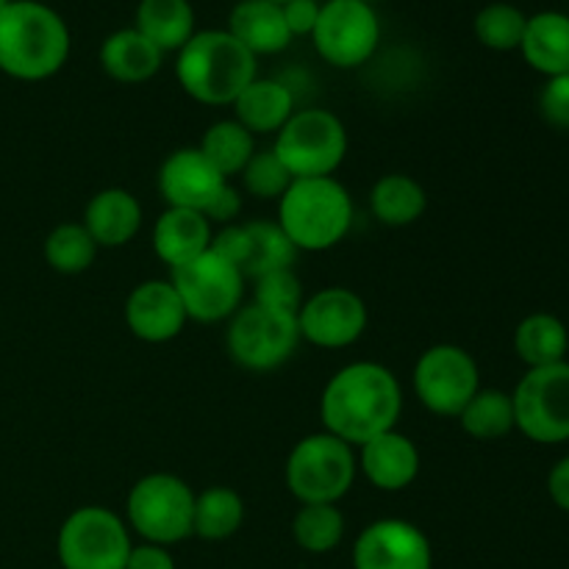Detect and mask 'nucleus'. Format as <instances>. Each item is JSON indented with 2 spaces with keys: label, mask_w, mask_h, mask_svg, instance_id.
I'll return each instance as SVG.
<instances>
[{
  "label": "nucleus",
  "mask_w": 569,
  "mask_h": 569,
  "mask_svg": "<svg viewBox=\"0 0 569 569\" xmlns=\"http://www.w3.org/2000/svg\"><path fill=\"white\" fill-rule=\"evenodd\" d=\"M403 389L398 376L378 361H350L328 378L320 398L322 431L361 448L398 428Z\"/></svg>",
  "instance_id": "nucleus-1"
},
{
  "label": "nucleus",
  "mask_w": 569,
  "mask_h": 569,
  "mask_svg": "<svg viewBox=\"0 0 569 569\" xmlns=\"http://www.w3.org/2000/svg\"><path fill=\"white\" fill-rule=\"evenodd\" d=\"M67 20L39 0H11L0 11V72L17 81H48L67 64Z\"/></svg>",
  "instance_id": "nucleus-2"
},
{
  "label": "nucleus",
  "mask_w": 569,
  "mask_h": 569,
  "mask_svg": "<svg viewBox=\"0 0 569 569\" xmlns=\"http://www.w3.org/2000/svg\"><path fill=\"white\" fill-rule=\"evenodd\" d=\"M259 76V59L226 28H206L176 53V78L183 92L203 106H233Z\"/></svg>",
  "instance_id": "nucleus-3"
},
{
  "label": "nucleus",
  "mask_w": 569,
  "mask_h": 569,
  "mask_svg": "<svg viewBox=\"0 0 569 569\" xmlns=\"http://www.w3.org/2000/svg\"><path fill=\"white\" fill-rule=\"evenodd\" d=\"M278 226L298 253H322L353 228V198L333 176L295 178L278 200Z\"/></svg>",
  "instance_id": "nucleus-4"
},
{
  "label": "nucleus",
  "mask_w": 569,
  "mask_h": 569,
  "mask_svg": "<svg viewBox=\"0 0 569 569\" xmlns=\"http://www.w3.org/2000/svg\"><path fill=\"white\" fill-rule=\"evenodd\" d=\"M359 459L353 445L328 431L309 433L289 453L283 478L292 498L306 503H339L353 489Z\"/></svg>",
  "instance_id": "nucleus-5"
},
{
  "label": "nucleus",
  "mask_w": 569,
  "mask_h": 569,
  "mask_svg": "<svg viewBox=\"0 0 569 569\" xmlns=\"http://www.w3.org/2000/svg\"><path fill=\"white\" fill-rule=\"evenodd\" d=\"M126 522L142 542H183L194 528V489L172 472L142 476L128 492Z\"/></svg>",
  "instance_id": "nucleus-6"
},
{
  "label": "nucleus",
  "mask_w": 569,
  "mask_h": 569,
  "mask_svg": "<svg viewBox=\"0 0 569 569\" xmlns=\"http://www.w3.org/2000/svg\"><path fill=\"white\" fill-rule=\"evenodd\" d=\"M348 128L328 109H298L276 133L272 153L292 178H326L348 156Z\"/></svg>",
  "instance_id": "nucleus-7"
},
{
  "label": "nucleus",
  "mask_w": 569,
  "mask_h": 569,
  "mask_svg": "<svg viewBox=\"0 0 569 569\" xmlns=\"http://www.w3.org/2000/svg\"><path fill=\"white\" fill-rule=\"evenodd\" d=\"M131 528L106 506H81L59 528L56 553L61 569H126Z\"/></svg>",
  "instance_id": "nucleus-8"
},
{
  "label": "nucleus",
  "mask_w": 569,
  "mask_h": 569,
  "mask_svg": "<svg viewBox=\"0 0 569 569\" xmlns=\"http://www.w3.org/2000/svg\"><path fill=\"white\" fill-rule=\"evenodd\" d=\"M309 39L326 64L356 70L378 53L381 20L372 3L365 0H326Z\"/></svg>",
  "instance_id": "nucleus-9"
},
{
  "label": "nucleus",
  "mask_w": 569,
  "mask_h": 569,
  "mask_svg": "<svg viewBox=\"0 0 569 569\" xmlns=\"http://www.w3.org/2000/svg\"><path fill=\"white\" fill-rule=\"evenodd\" d=\"M170 281L187 309V317L194 322L211 326V322L231 320L242 309V270L211 248L189 264L172 270Z\"/></svg>",
  "instance_id": "nucleus-10"
},
{
  "label": "nucleus",
  "mask_w": 569,
  "mask_h": 569,
  "mask_svg": "<svg viewBox=\"0 0 569 569\" xmlns=\"http://www.w3.org/2000/svg\"><path fill=\"white\" fill-rule=\"evenodd\" d=\"M300 345L298 317L248 303L231 317L226 348L233 365L250 372H272L287 365Z\"/></svg>",
  "instance_id": "nucleus-11"
},
{
  "label": "nucleus",
  "mask_w": 569,
  "mask_h": 569,
  "mask_svg": "<svg viewBox=\"0 0 569 569\" xmlns=\"http://www.w3.org/2000/svg\"><path fill=\"white\" fill-rule=\"evenodd\" d=\"M515 428L539 445H561L569 439V361L537 367L522 376L511 392Z\"/></svg>",
  "instance_id": "nucleus-12"
},
{
  "label": "nucleus",
  "mask_w": 569,
  "mask_h": 569,
  "mask_svg": "<svg viewBox=\"0 0 569 569\" xmlns=\"http://www.w3.org/2000/svg\"><path fill=\"white\" fill-rule=\"evenodd\" d=\"M415 392L437 417H459L481 389V370L461 345H431L415 365Z\"/></svg>",
  "instance_id": "nucleus-13"
},
{
  "label": "nucleus",
  "mask_w": 569,
  "mask_h": 569,
  "mask_svg": "<svg viewBox=\"0 0 569 569\" xmlns=\"http://www.w3.org/2000/svg\"><path fill=\"white\" fill-rule=\"evenodd\" d=\"M367 303L348 287H326L309 295L298 311L300 342L322 350H342L367 331Z\"/></svg>",
  "instance_id": "nucleus-14"
},
{
  "label": "nucleus",
  "mask_w": 569,
  "mask_h": 569,
  "mask_svg": "<svg viewBox=\"0 0 569 569\" xmlns=\"http://www.w3.org/2000/svg\"><path fill=\"white\" fill-rule=\"evenodd\" d=\"M356 569H433V550L420 526L400 517L376 520L356 537Z\"/></svg>",
  "instance_id": "nucleus-15"
},
{
  "label": "nucleus",
  "mask_w": 569,
  "mask_h": 569,
  "mask_svg": "<svg viewBox=\"0 0 569 569\" xmlns=\"http://www.w3.org/2000/svg\"><path fill=\"white\" fill-rule=\"evenodd\" d=\"M228 183L231 181L198 148L172 150L159 170V194L164 203L170 209L200 211L203 217Z\"/></svg>",
  "instance_id": "nucleus-16"
},
{
  "label": "nucleus",
  "mask_w": 569,
  "mask_h": 569,
  "mask_svg": "<svg viewBox=\"0 0 569 569\" xmlns=\"http://www.w3.org/2000/svg\"><path fill=\"white\" fill-rule=\"evenodd\" d=\"M189 322L187 309L170 278H150L137 283L126 300V326L148 345L172 342Z\"/></svg>",
  "instance_id": "nucleus-17"
},
{
  "label": "nucleus",
  "mask_w": 569,
  "mask_h": 569,
  "mask_svg": "<svg viewBox=\"0 0 569 569\" xmlns=\"http://www.w3.org/2000/svg\"><path fill=\"white\" fill-rule=\"evenodd\" d=\"M356 459H359L361 476L381 492L409 489L420 476L422 465L415 439L400 433L398 428L356 448Z\"/></svg>",
  "instance_id": "nucleus-18"
},
{
  "label": "nucleus",
  "mask_w": 569,
  "mask_h": 569,
  "mask_svg": "<svg viewBox=\"0 0 569 569\" xmlns=\"http://www.w3.org/2000/svg\"><path fill=\"white\" fill-rule=\"evenodd\" d=\"M142 220V203L137 194L122 187H109L89 198L81 222L98 248L114 250L137 239Z\"/></svg>",
  "instance_id": "nucleus-19"
},
{
  "label": "nucleus",
  "mask_w": 569,
  "mask_h": 569,
  "mask_svg": "<svg viewBox=\"0 0 569 569\" xmlns=\"http://www.w3.org/2000/svg\"><path fill=\"white\" fill-rule=\"evenodd\" d=\"M211 237L214 226L200 211L167 206L153 226V250L172 272L203 256L211 248Z\"/></svg>",
  "instance_id": "nucleus-20"
},
{
  "label": "nucleus",
  "mask_w": 569,
  "mask_h": 569,
  "mask_svg": "<svg viewBox=\"0 0 569 569\" xmlns=\"http://www.w3.org/2000/svg\"><path fill=\"white\" fill-rule=\"evenodd\" d=\"M228 33L237 42H242L250 53L259 56H276L292 44V33H289L287 20H283V9L267 0H239L228 14Z\"/></svg>",
  "instance_id": "nucleus-21"
},
{
  "label": "nucleus",
  "mask_w": 569,
  "mask_h": 569,
  "mask_svg": "<svg viewBox=\"0 0 569 569\" xmlns=\"http://www.w3.org/2000/svg\"><path fill=\"white\" fill-rule=\"evenodd\" d=\"M233 120L242 122L253 137H264V133H278L295 114V94L278 78H261L256 76L253 81L244 87V92L233 100Z\"/></svg>",
  "instance_id": "nucleus-22"
},
{
  "label": "nucleus",
  "mask_w": 569,
  "mask_h": 569,
  "mask_svg": "<svg viewBox=\"0 0 569 569\" xmlns=\"http://www.w3.org/2000/svg\"><path fill=\"white\" fill-rule=\"evenodd\" d=\"M98 61L106 76L114 78V81L144 83L159 76L164 53L150 39H144L137 28H117L100 44Z\"/></svg>",
  "instance_id": "nucleus-23"
},
{
  "label": "nucleus",
  "mask_w": 569,
  "mask_h": 569,
  "mask_svg": "<svg viewBox=\"0 0 569 569\" xmlns=\"http://www.w3.org/2000/svg\"><path fill=\"white\" fill-rule=\"evenodd\" d=\"M520 53L528 67L542 72L545 78L569 72V14L539 11V14L528 17Z\"/></svg>",
  "instance_id": "nucleus-24"
},
{
  "label": "nucleus",
  "mask_w": 569,
  "mask_h": 569,
  "mask_svg": "<svg viewBox=\"0 0 569 569\" xmlns=\"http://www.w3.org/2000/svg\"><path fill=\"white\" fill-rule=\"evenodd\" d=\"M242 231V250H239V270L244 278H259L272 270L295 267L298 248L289 242L278 220H250L239 222Z\"/></svg>",
  "instance_id": "nucleus-25"
},
{
  "label": "nucleus",
  "mask_w": 569,
  "mask_h": 569,
  "mask_svg": "<svg viewBox=\"0 0 569 569\" xmlns=\"http://www.w3.org/2000/svg\"><path fill=\"white\" fill-rule=\"evenodd\" d=\"M133 28L167 56L178 53L194 37L198 17L189 0H139Z\"/></svg>",
  "instance_id": "nucleus-26"
},
{
  "label": "nucleus",
  "mask_w": 569,
  "mask_h": 569,
  "mask_svg": "<svg viewBox=\"0 0 569 569\" xmlns=\"http://www.w3.org/2000/svg\"><path fill=\"white\" fill-rule=\"evenodd\" d=\"M370 209L387 228L415 226L428 209V194L420 181L406 172H387L370 189Z\"/></svg>",
  "instance_id": "nucleus-27"
},
{
  "label": "nucleus",
  "mask_w": 569,
  "mask_h": 569,
  "mask_svg": "<svg viewBox=\"0 0 569 569\" xmlns=\"http://www.w3.org/2000/svg\"><path fill=\"white\" fill-rule=\"evenodd\" d=\"M515 350L528 370L567 361L569 331L565 322L548 311L528 315L515 331Z\"/></svg>",
  "instance_id": "nucleus-28"
},
{
  "label": "nucleus",
  "mask_w": 569,
  "mask_h": 569,
  "mask_svg": "<svg viewBox=\"0 0 569 569\" xmlns=\"http://www.w3.org/2000/svg\"><path fill=\"white\" fill-rule=\"evenodd\" d=\"M244 522V500L231 487H209L194 495V537L206 542L231 539Z\"/></svg>",
  "instance_id": "nucleus-29"
},
{
  "label": "nucleus",
  "mask_w": 569,
  "mask_h": 569,
  "mask_svg": "<svg viewBox=\"0 0 569 569\" xmlns=\"http://www.w3.org/2000/svg\"><path fill=\"white\" fill-rule=\"evenodd\" d=\"M198 150L231 181V178L242 176L248 161L253 159L256 137L231 117V120L211 122L200 139Z\"/></svg>",
  "instance_id": "nucleus-30"
},
{
  "label": "nucleus",
  "mask_w": 569,
  "mask_h": 569,
  "mask_svg": "<svg viewBox=\"0 0 569 569\" xmlns=\"http://www.w3.org/2000/svg\"><path fill=\"white\" fill-rule=\"evenodd\" d=\"M456 420L461 422L467 437L478 439V442L503 439L506 433L515 431V403H511V392L481 387Z\"/></svg>",
  "instance_id": "nucleus-31"
},
{
  "label": "nucleus",
  "mask_w": 569,
  "mask_h": 569,
  "mask_svg": "<svg viewBox=\"0 0 569 569\" xmlns=\"http://www.w3.org/2000/svg\"><path fill=\"white\" fill-rule=\"evenodd\" d=\"M292 537L306 553H331L345 539V515L337 503H306L292 520Z\"/></svg>",
  "instance_id": "nucleus-32"
},
{
  "label": "nucleus",
  "mask_w": 569,
  "mask_h": 569,
  "mask_svg": "<svg viewBox=\"0 0 569 569\" xmlns=\"http://www.w3.org/2000/svg\"><path fill=\"white\" fill-rule=\"evenodd\" d=\"M98 244L83 222H61L44 239V261L61 276H81L98 259Z\"/></svg>",
  "instance_id": "nucleus-33"
},
{
  "label": "nucleus",
  "mask_w": 569,
  "mask_h": 569,
  "mask_svg": "<svg viewBox=\"0 0 569 569\" xmlns=\"http://www.w3.org/2000/svg\"><path fill=\"white\" fill-rule=\"evenodd\" d=\"M526 22V11L517 9L515 3H489L472 20V31L483 48L509 53V50H520Z\"/></svg>",
  "instance_id": "nucleus-34"
},
{
  "label": "nucleus",
  "mask_w": 569,
  "mask_h": 569,
  "mask_svg": "<svg viewBox=\"0 0 569 569\" xmlns=\"http://www.w3.org/2000/svg\"><path fill=\"white\" fill-rule=\"evenodd\" d=\"M303 300H306L303 283H300L295 267H287V270H272V272H264V276L253 278V303H259L261 309L298 317Z\"/></svg>",
  "instance_id": "nucleus-35"
},
{
  "label": "nucleus",
  "mask_w": 569,
  "mask_h": 569,
  "mask_svg": "<svg viewBox=\"0 0 569 569\" xmlns=\"http://www.w3.org/2000/svg\"><path fill=\"white\" fill-rule=\"evenodd\" d=\"M239 178H242L244 192L261 200H281V194L295 181L287 167H283V161L272 153V148L256 150L253 159L248 161V167H244Z\"/></svg>",
  "instance_id": "nucleus-36"
},
{
  "label": "nucleus",
  "mask_w": 569,
  "mask_h": 569,
  "mask_svg": "<svg viewBox=\"0 0 569 569\" xmlns=\"http://www.w3.org/2000/svg\"><path fill=\"white\" fill-rule=\"evenodd\" d=\"M539 114L548 126L569 131V72L545 81L542 92H539Z\"/></svg>",
  "instance_id": "nucleus-37"
},
{
  "label": "nucleus",
  "mask_w": 569,
  "mask_h": 569,
  "mask_svg": "<svg viewBox=\"0 0 569 569\" xmlns=\"http://www.w3.org/2000/svg\"><path fill=\"white\" fill-rule=\"evenodd\" d=\"M320 6L317 0H289L283 3V20H287L289 33L295 37H311L317 20H320Z\"/></svg>",
  "instance_id": "nucleus-38"
},
{
  "label": "nucleus",
  "mask_w": 569,
  "mask_h": 569,
  "mask_svg": "<svg viewBox=\"0 0 569 569\" xmlns=\"http://www.w3.org/2000/svg\"><path fill=\"white\" fill-rule=\"evenodd\" d=\"M126 569H176V559H172L170 548H164V545L142 542L131 548Z\"/></svg>",
  "instance_id": "nucleus-39"
},
{
  "label": "nucleus",
  "mask_w": 569,
  "mask_h": 569,
  "mask_svg": "<svg viewBox=\"0 0 569 569\" xmlns=\"http://www.w3.org/2000/svg\"><path fill=\"white\" fill-rule=\"evenodd\" d=\"M548 495L561 511L569 515V456L561 461H556V467L548 476Z\"/></svg>",
  "instance_id": "nucleus-40"
},
{
  "label": "nucleus",
  "mask_w": 569,
  "mask_h": 569,
  "mask_svg": "<svg viewBox=\"0 0 569 569\" xmlns=\"http://www.w3.org/2000/svg\"><path fill=\"white\" fill-rule=\"evenodd\" d=\"M267 3H276V6H283V3H289V0H267Z\"/></svg>",
  "instance_id": "nucleus-41"
},
{
  "label": "nucleus",
  "mask_w": 569,
  "mask_h": 569,
  "mask_svg": "<svg viewBox=\"0 0 569 569\" xmlns=\"http://www.w3.org/2000/svg\"><path fill=\"white\" fill-rule=\"evenodd\" d=\"M9 3H11V0H0V11H3Z\"/></svg>",
  "instance_id": "nucleus-42"
},
{
  "label": "nucleus",
  "mask_w": 569,
  "mask_h": 569,
  "mask_svg": "<svg viewBox=\"0 0 569 569\" xmlns=\"http://www.w3.org/2000/svg\"><path fill=\"white\" fill-rule=\"evenodd\" d=\"M365 3H372V0H365Z\"/></svg>",
  "instance_id": "nucleus-43"
}]
</instances>
